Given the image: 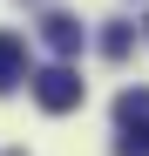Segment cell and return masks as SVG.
I'll return each instance as SVG.
<instances>
[{
  "label": "cell",
  "mask_w": 149,
  "mask_h": 156,
  "mask_svg": "<svg viewBox=\"0 0 149 156\" xmlns=\"http://www.w3.org/2000/svg\"><path fill=\"white\" fill-rule=\"evenodd\" d=\"M142 34H149V20H142Z\"/></svg>",
  "instance_id": "obj_7"
},
{
  "label": "cell",
  "mask_w": 149,
  "mask_h": 156,
  "mask_svg": "<svg viewBox=\"0 0 149 156\" xmlns=\"http://www.w3.org/2000/svg\"><path fill=\"white\" fill-rule=\"evenodd\" d=\"M129 41H136V27H129V20H102V55H109V61H122V55H129Z\"/></svg>",
  "instance_id": "obj_5"
},
{
  "label": "cell",
  "mask_w": 149,
  "mask_h": 156,
  "mask_svg": "<svg viewBox=\"0 0 149 156\" xmlns=\"http://www.w3.org/2000/svg\"><path fill=\"white\" fill-rule=\"evenodd\" d=\"M115 156H149V88L115 95Z\"/></svg>",
  "instance_id": "obj_1"
},
{
  "label": "cell",
  "mask_w": 149,
  "mask_h": 156,
  "mask_svg": "<svg viewBox=\"0 0 149 156\" xmlns=\"http://www.w3.org/2000/svg\"><path fill=\"white\" fill-rule=\"evenodd\" d=\"M81 34H88V27H81L74 14H47V20H41V41L54 48V55H74V48H81Z\"/></svg>",
  "instance_id": "obj_3"
},
{
  "label": "cell",
  "mask_w": 149,
  "mask_h": 156,
  "mask_svg": "<svg viewBox=\"0 0 149 156\" xmlns=\"http://www.w3.org/2000/svg\"><path fill=\"white\" fill-rule=\"evenodd\" d=\"M14 82H27V48H20V34H0V95Z\"/></svg>",
  "instance_id": "obj_4"
},
{
  "label": "cell",
  "mask_w": 149,
  "mask_h": 156,
  "mask_svg": "<svg viewBox=\"0 0 149 156\" xmlns=\"http://www.w3.org/2000/svg\"><path fill=\"white\" fill-rule=\"evenodd\" d=\"M14 156H27V149H14Z\"/></svg>",
  "instance_id": "obj_6"
},
{
  "label": "cell",
  "mask_w": 149,
  "mask_h": 156,
  "mask_svg": "<svg viewBox=\"0 0 149 156\" xmlns=\"http://www.w3.org/2000/svg\"><path fill=\"white\" fill-rule=\"evenodd\" d=\"M27 82H34V102H41L47 115H68V109H81V75L68 68V55H61V61H47V68H34Z\"/></svg>",
  "instance_id": "obj_2"
}]
</instances>
